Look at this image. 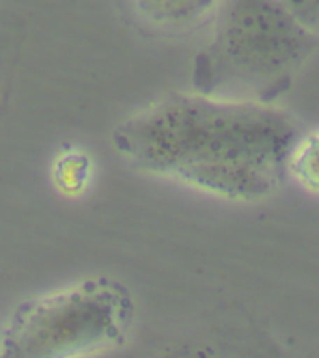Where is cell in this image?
I'll use <instances>...</instances> for the list:
<instances>
[{"mask_svg":"<svg viewBox=\"0 0 319 358\" xmlns=\"http://www.w3.org/2000/svg\"><path fill=\"white\" fill-rule=\"evenodd\" d=\"M302 129L276 103L176 92L112 133L123 161L153 178L234 203L273 196Z\"/></svg>","mask_w":319,"mask_h":358,"instance_id":"1","label":"cell"},{"mask_svg":"<svg viewBox=\"0 0 319 358\" xmlns=\"http://www.w3.org/2000/svg\"><path fill=\"white\" fill-rule=\"evenodd\" d=\"M196 58L201 94L274 103L318 49V32L274 0H222Z\"/></svg>","mask_w":319,"mask_h":358,"instance_id":"2","label":"cell"},{"mask_svg":"<svg viewBox=\"0 0 319 358\" xmlns=\"http://www.w3.org/2000/svg\"><path fill=\"white\" fill-rule=\"evenodd\" d=\"M136 306L123 282L108 276L69 282L34 295L0 332V358H90L127 340Z\"/></svg>","mask_w":319,"mask_h":358,"instance_id":"3","label":"cell"},{"mask_svg":"<svg viewBox=\"0 0 319 358\" xmlns=\"http://www.w3.org/2000/svg\"><path fill=\"white\" fill-rule=\"evenodd\" d=\"M222 0H127L136 21L159 36H187L213 21Z\"/></svg>","mask_w":319,"mask_h":358,"instance_id":"4","label":"cell"},{"mask_svg":"<svg viewBox=\"0 0 319 358\" xmlns=\"http://www.w3.org/2000/svg\"><path fill=\"white\" fill-rule=\"evenodd\" d=\"M318 129L302 131L285 161V179L312 196L318 192Z\"/></svg>","mask_w":319,"mask_h":358,"instance_id":"5","label":"cell"},{"mask_svg":"<svg viewBox=\"0 0 319 358\" xmlns=\"http://www.w3.org/2000/svg\"><path fill=\"white\" fill-rule=\"evenodd\" d=\"M92 162L86 159L83 151H64L55 161L52 178L64 194H78L92 176Z\"/></svg>","mask_w":319,"mask_h":358,"instance_id":"6","label":"cell"},{"mask_svg":"<svg viewBox=\"0 0 319 358\" xmlns=\"http://www.w3.org/2000/svg\"><path fill=\"white\" fill-rule=\"evenodd\" d=\"M313 32H318V0H274Z\"/></svg>","mask_w":319,"mask_h":358,"instance_id":"7","label":"cell"}]
</instances>
